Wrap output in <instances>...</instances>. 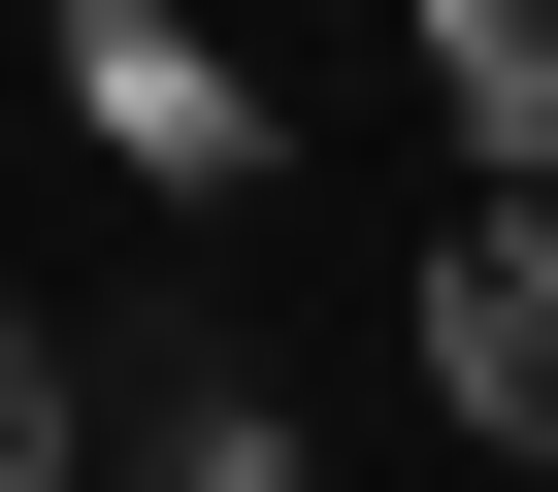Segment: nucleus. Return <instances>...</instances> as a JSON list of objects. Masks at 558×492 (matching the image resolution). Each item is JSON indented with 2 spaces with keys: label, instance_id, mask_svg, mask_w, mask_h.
<instances>
[{
  "label": "nucleus",
  "instance_id": "obj_5",
  "mask_svg": "<svg viewBox=\"0 0 558 492\" xmlns=\"http://www.w3.org/2000/svg\"><path fill=\"white\" fill-rule=\"evenodd\" d=\"M0 492H66V361H34V329H0Z\"/></svg>",
  "mask_w": 558,
  "mask_h": 492
},
{
  "label": "nucleus",
  "instance_id": "obj_2",
  "mask_svg": "<svg viewBox=\"0 0 558 492\" xmlns=\"http://www.w3.org/2000/svg\"><path fill=\"white\" fill-rule=\"evenodd\" d=\"M66 99H99V164H132V197H263V99L165 34V0H66Z\"/></svg>",
  "mask_w": 558,
  "mask_h": 492
},
{
  "label": "nucleus",
  "instance_id": "obj_1",
  "mask_svg": "<svg viewBox=\"0 0 558 492\" xmlns=\"http://www.w3.org/2000/svg\"><path fill=\"white\" fill-rule=\"evenodd\" d=\"M427 394H460L493 459H558V197H460V230H427Z\"/></svg>",
  "mask_w": 558,
  "mask_h": 492
},
{
  "label": "nucleus",
  "instance_id": "obj_4",
  "mask_svg": "<svg viewBox=\"0 0 558 492\" xmlns=\"http://www.w3.org/2000/svg\"><path fill=\"white\" fill-rule=\"evenodd\" d=\"M427 99L493 132V197H558V0H427Z\"/></svg>",
  "mask_w": 558,
  "mask_h": 492
},
{
  "label": "nucleus",
  "instance_id": "obj_3",
  "mask_svg": "<svg viewBox=\"0 0 558 492\" xmlns=\"http://www.w3.org/2000/svg\"><path fill=\"white\" fill-rule=\"evenodd\" d=\"M132 459H165V492H296V427H263L230 329H132Z\"/></svg>",
  "mask_w": 558,
  "mask_h": 492
}]
</instances>
